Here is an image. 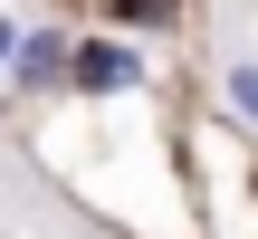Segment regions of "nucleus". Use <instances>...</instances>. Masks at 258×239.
<instances>
[{
	"instance_id": "nucleus-1",
	"label": "nucleus",
	"mask_w": 258,
	"mask_h": 239,
	"mask_svg": "<svg viewBox=\"0 0 258 239\" xmlns=\"http://www.w3.org/2000/svg\"><path fill=\"white\" fill-rule=\"evenodd\" d=\"M77 57V86L86 96H124L134 86V48H115V38H86V48H67Z\"/></svg>"
},
{
	"instance_id": "nucleus-3",
	"label": "nucleus",
	"mask_w": 258,
	"mask_h": 239,
	"mask_svg": "<svg viewBox=\"0 0 258 239\" xmlns=\"http://www.w3.org/2000/svg\"><path fill=\"white\" fill-rule=\"evenodd\" d=\"M230 105H239V115L258 125V67H230Z\"/></svg>"
},
{
	"instance_id": "nucleus-2",
	"label": "nucleus",
	"mask_w": 258,
	"mask_h": 239,
	"mask_svg": "<svg viewBox=\"0 0 258 239\" xmlns=\"http://www.w3.org/2000/svg\"><path fill=\"white\" fill-rule=\"evenodd\" d=\"M57 57H67V38H57V29H38V38H19V57H10V67H19V77H57Z\"/></svg>"
},
{
	"instance_id": "nucleus-4",
	"label": "nucleus",
	"mask_w": 258,
	"mask_h": 239,
	"mask_svg": "<svg viewBox=\"0 0 258 239\" xmlns=\"http://www.w3.org/2000/svg\"><path fill=\"white\" fill-rule=\"evenodd\" d=\"M10 57H19V29H10V19H0V67H10Z\"/></svg>"
}]
</instances>
